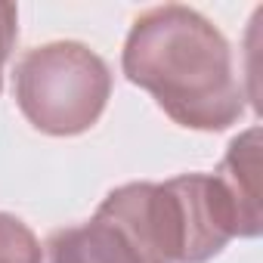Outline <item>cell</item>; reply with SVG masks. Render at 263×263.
Masks as SVG:
<instances>
[{"label":"cell","mask_w":263,"mask_h":263,"mask_svg":"<svg viewBox=\"0 0 263 263\" xmlns=\"http://www.w3.org/2000/svg\"><path fill=\"white\" fill-rule=\"evenodd\" d=\"M143 263H204L238 238V220L217 177L183 174L167 183H127L99 204Z\"/></svg>","instance_id":"obj_2"},{"label":"cell","mask_w":263,"mask_h":263,"mask_svg":"<svg viewBox=\"0 0 263 263\" xmlns=\"http://www.w3.org/2000/svg\"><path fill=\"white\" fill-rule=\"evenodd\" d=\"M214 177L235 211L238 238L260 235V127L245 130L229 143V152Z\"/></svg>","instance_id":"obj_4"},{"label":"cell","mask_w":263,"mask_h":263,"mask_svg":"<svg viewBox=\"0 0 263 263\" xmlns=\"http://www.w3.org/2000/svg\"><path fill=\"white\" fill-rule=\"evenodd\" d=\"M124 74L189 130H226L245 115V90L229 41L195 10L164 4L127 34Z\"/></svg>","instance_id":"obj_1"},{"label":"cell","mask_w":263,"mask_h":263,"mask_svg":"<svg viewBox=\"0 0 263 263\" xmlns=\"http://www.w3.org/2000/svg\"><path fill=\"white\" fill-rule=\"evenodd\" d=\"M0 263H44L37 235L16 214L0 211Z\"/></svg>","instance_id":"obj_6"},{"label":"cell","mask_w":263,"mask_h":263,"mask_svg":"<svg viewBox=\"0 0 263 263\" xmlns=\"http://www.w3.org/2000/svg\"><path fill=\"white\" fill-rule=\"evenodd\" d=\"M47 248L50 263H143L130 241L99 214L84 226L53 232Z\"/></svg>","instance_id":"obj_5"},{"label":"cell","mask_w":263,"mask_h":263,"mask_svg":"<svg viewBox=\"0 0 263 263\" xmlns=\"http://www.w3.org/2000/svg\"><path fill=\"white\" fill-rule=\"evenodd\" d=\"M16 34H19V10L0 0V87H4V65L13 53Z\"/></svg>","instance_id":"obj_7"},{"label":"cell","mask_w":263,"mask_h":263,"mask_svg":"<svg viewBox=\"0 0 263 263\" xmlns=\"http://www.w3.org/2000/svg\"><path fill=\"white\" fill-rule=\"evenodd\" d=\"M13 93L34 130L50 137H78L105 111L111 71L90 47L56 41L19 56Z\"/></svg>","instance_id":"obj_3"}]
</instances>
